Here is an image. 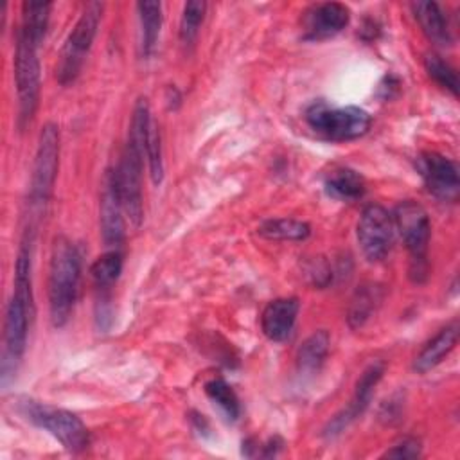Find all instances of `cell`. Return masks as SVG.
Returning <instances> with one entry per match:
<instances>
[{
	"mask_svg": "<svg viewBox=\"0 0 460 460\" xmlns=\"http://www.w3.org/2000/svg\"><path fill=\"white\" fill-rule=\"evenodd\" d=\"M411 13L419 22L422 32L438 47H449L453 43L451 29L447 23V16L442 7L433 0L411 2Z\"/></svg>",
	"mask_w": 460,
	"mask_h": 460,
	"instance_id": "obj_16",
	"label": "cell"
},
{
	"mask_svg": "<svg viewBox=\"0 0 460 460\" xmlns=\"http://www.w3.org/2000/svg\"><path fill=\"white\" fill-rule=\"evenodd\" d=\"M81 280V255L65 235L56 237L49 264V314L54 327H63L72 316Z\"/></svg>",
	"mask_w": 460,
	"mask_h": 460,
	"instance_id": "obj_2",
	"label": "cell"
},
{
	"mask_svg": "<svg viewBox=\"0 0 460 460\" xmlns=\"http://www.w3.org/2000/svg\"><path fill=\"white\" fill-rule=\"evenodd\" d=\"M298 311H300V302L295 296L275 298L268 302V305L261 314V329L264 336L277 343L286 341L295 329Z\"/></svg>",
	"mask_w": 460,
	"mask_h": 460,
	"instance_id": "obj_15",
	"label": "cell"
},
{
	"mask_svg": "<svg viewBox=\"0 0 460 460\" xmlns=\"http://www.w3.org/2000/svg\"><path fill=\"white\" fill-rule=\"evenodd\" d=\"M59 165V128L54 122H47L38 137V147L34 155L31 183H29V208L38 216L45 210Z\"/></svg>",
	"mask_w": 460,
	"mask_h": 460,
	"instance_id": "obj_8",
	"label": "cell"
},
{
	"mask_svg": "<svg viewBox=\"0 0 460 460\" xmlns=\"http://www.w3.org/2000/svg\"><path fill=\"white\" fill-rule=\"evenodd\" d=\"M456 343H458V323L451 322L446 327H442L420 349V352L413 359V370L419 374H426L428 370L435 368L456 347Z\"/></svg>",
	"mask_w": 460,
	"mask_h": 460,
	"instance_id": "obj_17",
	"label": "cell"
},
{
	"mask_svg": "<svg viewBox=\"0 0 460 460\" xmlns=\"http://www.w3.org/2000/svg\"><path fill=\"white\" fill-rule=\"evenodd\" d=\"M146 160L149 164V174L151 180L158 185L164 180V158H162V140H160V131L158 126L153 119L149 133H147V142H146Z\"/></svg>",
	"mask_w": 460,
	"mask_h": 460,
	"instance_id": "obj_28",
	"label": "cell"
},
{
	"mask_svg": "<svg viewBox=\"0 0 460 460\" xmlns=\"http://www.w3.org/2000/svg\"><path fill=\"white\" fill-rule=\"evenodd\" d=\"M385 374V363L383 361H372L370 365H367L363 368V372L359 374L356 385H354V394L349 401V404L340 410L323 428V437L325 438H334L338 435H341L358 417H361L365 413V410L368 408L374 390L379 385L381 377Z\"/></svg>",
	"mask_w": 460,
	"mask_h": 460,
	"instance_id": "obj_11",
	"label": "cell"
},
{
	"mask_svg": "<svg viewBox=\"0 0 460 460\" xmlns=\"http://www.w3.org/2000/svg\"><path fill=\"white\" fill-rule=\"evenodd\" d=\"M307 126L332 142H347L363 137L372 124L370 115L358 106H329L323 101L311 104L304 115Z\"/></svg>",
	"mask_w": 460,
	"mask_h": 460,
	"instance_id": "obj_5",
	"label": "cell"
},
{
	"mask_svg": "<svg viewBox=\"0 0 460 460\" xmlns=\"http://www.w3.org/2000/svg\"><path fill=\"white\" fill-rule=\"evenodd\" d=\"M394 235V217L383 205L370 203L361 210L356 226V237L361 253L368 262H379L390 253Z\"/></svg>",
	"mask_w": 460,
	"mask_h": 460,
	"instance_id": "obj_9",
	"label": "cell"
},
{
	"mask_svg": "<svg viewBox=\"0 0 460 460\" xmlns=\"http://www.w3.org/2000/svg\"><path fill=\"white\" fill-rule=\"evenodd\" d=\"M38 43L22 32H16L14 50V84L18 97V126L23 129L34 117L40 104L41 66L38 58Z\"/></svg>",
	"mask_w": 460,
	"mask_h": 460,
	"instance_id": "obj_6",
	"label": "cell"
},
{
	"mask_svg": "<svg viewBox=\"0 0 460 460\" xmlns=\"http://www.w3.org/2000/svg\"><path fill=\"white\" fill-rule=\"evenodd\" d=\"M120 271H122V253L117 248H111L102 255H99L90 268L92 279L99 288H110L119 279Z\"/></svg>",
	"mask_w": 460,
	"mask_h": 460,
	"instance_id": "obj_25",
	"label": "cell"
},
{
	"mask_svg": "<svg viewBox=\"0 0 460 460\" xmlns=\"http://www.w3.org/2000/svg\"><path fill=\"white\" fill-rule=\"evenodd\" d=\"M325 192L340 201H356L365 194L363 176L350 167H338L331 171L323 181Z\"/></svg>",
	"mask_w": 460,
	"mask_h": 460,
	"instance_id": "obj_18",
	"label": "cell"
},
{
	"mask_svg": "<svg viewBox=\"0 0 460 460\" xmlns=\"http://www.w3.org/2000/svg\"><path fill=\"white\" fill-rule=\"evenodd\" d=\"M124 207L120 201L115 169H108L102 178L101 190V205H99V219H101V234L104 244L111 250L122 244L124 241Z\"/></svg>",
	"mask_w": 460,
	"mask_h": 460,
	"instance_id": "obj_13",
	"label": "cell"
},
{
	"mask_svg": "<svg viewBox=\"0 0 460 460\" xmlns=\"http://www.w3.org/2000/svg\"><path fill=\"white\" fill-rule=\"evenodd\" d=\"M205 394L208 399L221 408V411L230 419L235 420L241 415V404L239 397L234 392V388L221 377H214L205 383Z\"/></svg>",
	"mask_w": 460,
	"mask_h": 460,
	"instance_id": "obj_24",
	"label": "cell"
},
{
	"mask_svg": "<svg viewBox=\"0 0 460 460\" xmlns=\"http://www.w3.org/2000/svg\"><path fill=\"white\" fill-rule=\"evenodd\" d=\"M424 68L428 75L444 90H447L451 95H458V75L456 70L442 59L438 54H426L424 58Z\"/></svg>",
	"mask_w": 460,
	"mask_h": 460,
	"instance_id": "obj_26",
	"label": "cell"
},
{
	"mask_svg": "<svg viewBox=\"0 0 460 460\" xmlns=\"http://www.w3.org/2000/svg\"><path fill=\"white\" fill-rule=\"evenodd\" d=\"M138 22H140V52L144 58L151 56L162 27V4L153 0H144L137 4Z\"/></svg>",
	"mask_w": 460,
	"mask_h": 460,
	"instance_id": "obj_20",
	"label": "cell"
},
{
	"mask_svg": "<svg viewBox=\"0 0 460 460\" xmlns=\"http://www.w3.org/2000/svg\"><path fill=\"white\" fill-rule=\"evenodd\" d=\"M422 455L420 440L415 437H402L390 449L383 453V458H419Z\"/></svg>",
	"mask_w": 460,
	"mask_h": 460,
	"instance_id": "obj_29",
	"label": "cell"
},
{
	"mask_svg": "<svg viewBox=\"0 0 460 460\" xmlns=\"http://www.w3.org/2000/svg\"><path fill=\"white\" fill-rule=\"evenodd\" d=\"M417 171L429 194L442 201H455L460 192V176L456 164L437 153L426 151L417 158Z\"/></svg>",
	"mask_w": 460,
	"mask_h": 460,
	"instance_id": "obj_12",
	"label": "cell"
},
{
	"mask_svg": "<svg viewBox=\"0 0 460 460\" xmlns=\"http://www.w3.org/2000/svg\"><path fill=\"white\" fill-rule=\"evenodd\" d=\"M259 235L270 241H304L311 234V226L305 221L291 219V217H279V219H266L257 226Z\"/></svg>",
	"mask_w": 460,
	"mask_h": 460,
	"instance_id": "obj_22",
	"label": "cell"
},
{
	"mask_svg": "<svg viewBox=\"0 0 460 460\" xmlns=\"http://www.w3.org/2000/svg\"><path fill=\"white\" fill-rule=\"evenodd\" d=\"M32 237L25 232L18 250L14 268V286L11 298L5 305L4 318V359H2V381L5 383L13 376L23 358L27 347V334L34 314L32 302Z\"/></svg>",
	"mask_w": 460,
	"mask_h": 460,
	"instance_id": "obj_1",
	"label": "cell"
},
{
	"mask_svg": "<svg viewBox=\"0 0 460 460\" xmlns=\"http://www.w3.org/2000/svg\"><path fill=\"white\" fill-rule=\"evenodd\" d=\"M350 22V9L340 2H323L309 7L302 18L304 40L322 41L340 34Z\"/></svg>",
	"mask_w": 460,
	"mask_h": 460,
	"instance_id": "obj_14",
	"label": "cell"
},
{
	"mask_svg": "<svg viewBox=\"0 0 460 460\" xmlns=\"http://www.w3.org/2000/svg\"><path fill=\"white\" fill-rule=\"evenodd\" d=\"M331 336L325 329L309 334L296 350V367L304 374H316L329 354Z\"/></svg>",
	"mask_w": 460,
	"mask_h": 460,
	"instance_id": "obj_19",
	"label": "cell"
},
{
	"mask_svg": "<svg viewBox=\"0 0 460 460\" xmlns=\"http://www.w3.org/2000/svg\"><path fill=\"white\" fill-rule=\"evenodd\" d=\"M144 153H140L133 144L126 142L124 151L120 155V162L115 167V180L120 194V201L124 207V214L128 216L133 226H140L144 219V196H142V167H144Z\"/></svg>",
	"mask_w": 460,
	"mask_h": 460,
	"instance_id": "obj_10",
	"label": "cell"
},
{
	"mask_svg": "<svg viewBox=\"0 0 460 460\" xmlns=\"http://www.w3.org/2000/svg\"><path fill=\"white\" fill-rule=\"evenodd\" d=\"M381 302V291L377 286H361L349 307V325L352 329L363 327L367 323L368 318H372V314L376 313L377 305Z\"/></svg>",
	"mask_w": 460,
	"mask_h": 460,
	"instance_id": "obj_23",
	"label": "cell"
},
{
	"mask_svg": "<svg viewBox=\"0 0 460 460\" xmlns=\"http://www.w3.org/2000/svg\"><path fill=\"white\" fill-rule=\"evenodd\" d=\"M20 411L36 426L47 429L59 444L72 451L79 453L88 447L90 433L84 422L72 411L49 406L32 399L20 401Z\"/></svg>",
	"mask_w": 460,
	"mask_h": 460,
	"instance_id": "obj_7",
	"label": "cell"
},
{
	"mask_svg": "<svg viewBox=\"0 0 460 460\" xmlns=\"http://www.w3.org/2000/svg\"><path fill=\"white\" fill-rule=\"evenodd\" d=\"M207 13V2L203 0H190L183 5V13L180 18V40L181 43L189 45L196 40L199 27L203 23Z\"/></svg>",
	"mask_w": 460,
	"mask_h": 460,
	"instance_id": "obj_27",
	"label": "cell"
},
{
	"mask_svg": "<svg viewBox=\"0 0 460 460\" xmlns=\"http://www.w3.org/2000/svg\"><path fill=\"white\" fill-rule=\"evenodd\" d=\"M392 217L410 253V277L415 282H424L428 277V244L431 235L428 212L417 201L404 199L395 207Z\"/></svg>",
	"mask_w": 460,
	"mask_h": 460,
	"instance_id": "obj_3",
	"label": "cell"
},
{
	"mask_svg": "<svg viewBox=\"0 0 460 460\" xmlns=\"http://www.w3.org/2000/svg\"><path fill=\"white\" fill-rule=\"evenodd\" d=\"M102 9L104 5L101 2H88L81 16L77 18L75 25L72 27L70 34L66 36L59 54V61L56 65V79L59 84L68 86L81 74L84 59L97 36V29L102 18Z\"/></svg>",
	"mask_w": 460,
	"mask_h": 460,
	"instance_id": "obj_4",
	"label": "cell"
},
{
	"mask_svg": "<svg viewBox=\"0 0 460 460\" xmlns=\"http://www.w3.org/2000/svg\"><path fill=\"white\" fill-rule=\"evenodd\" d=\"M50 2H23L22 4V23L18 27V32L31 38L34 43L41 45L49 20H50Z\"/></svg>",
	"mask_w": 460,
	"mask_h": 460,
	"instance_id": "obj_21",
	"label": "cell"
}]
</instances>
